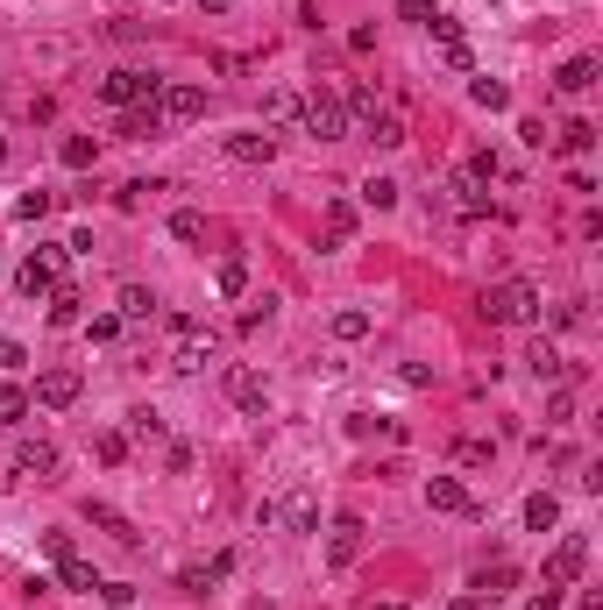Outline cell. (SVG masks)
I'll use <instances>...</instances> for the list:
<instances>
[{"instance_id": "36", "label": "cell", "mask_w": 603, "mask_h": 610, "mask_svg": "<svg viewBox=\"0 0 603 610\" xmlns=\"http://www.w3.org/2000/svg\"><path fill=\"white\" fill-rule=\"evenodd\" d=\"M497 171H504V164H497V157H490V149H476V157H469V185H490V178H497Z\"/></svg>"}, {"instance_id": "8", "label": "cell", "mask_w": 603, "mask_h": 610, "mask_svg": "<svg viewBox=\"0 0 603 610\" xmlns=\"http://www.w3.org/2000/svg\"><path fill=\"white\" fill-rule=\"evenodd\" d=\"M79 369H43L36 376V405H50V412H64V405H79Z\"/></svg>"}, {"instance_id": "14", "label": "cell", "mask_w": 603, "mask_h": 610, "mask_svg": "<svg viewBox=\"0 0 603 610\" xmlns=\"http://www.w3.org/2000/svg\"><path fill=\"white\" fill-rule=\"evenodd\" d=\"M15 469L36 476V483H50V476H57V447H50V440H22V447H15Z\"/></svg>"}, {"instance_id": "17", "label": "cell", "mask_w": 603, "mask_h": 610, "mask_svg": "<svg viewBox=\"0 0 603 610\" xmlns=\"http://www.w3.org/2000/svg\"><path fill=\"white\" fill-rule=\"evenodd\" d=\"M157 121H164V107H157V100H149V107H121V128H114V135L142 142V135H157Z\"/></svg>"}, {"instance_id": "31", "label": "cell", "mask_w": 603, "mask_h": 610, "mask_svg": "<svg viewBox=\"0 0 603 610\" xmlns=\"http://www.w3.org/2000/svg\"><path fill=\"white\" fill-rule=\"evenodd\" d=\"M298 107H306V100H298V93H284V86L263 100V114H270V121H298Z\"/></svg>"}, {"instance_id": "39", "label": "cell", "mask_w": 603, "mask_h": 610, "mask_svg": "<svg viewBox=\"0 0 603 610\" xmlns=\"http://www.w3.org/2000/svg\"><path fill=\"white\" fill-rule=\"evenodd\" d=\"M128 433H142V440H157V433H164V419H157V412H128Z\"/></svg>"}, {"instance_id": "7", "label": "cell", "mask_w": 603, "mask_h": 610, "mask_svg": "<svg viewBox=\"0 0 603 610\" xmlns=\"http://www.w3.org/2000/svg\"><path fill=\"white\" fill-rule=\"evenodd\" d=\"M362 532H369V525H362L355 511H341V518L327 525V561H334V568H348V561L362 554Z\"/></svg>"}, {"instance_id": "10", "label": "cell", "mask_w": 603, "mask_h": 610, "mask_svg": "<svg viewBox=\"0 0 603 610\" xmlns=\"http://www.w3.org/2000/svg\"><path fill=\"white\" fill-rule=\"evenodd\" d=\"M228 398H235L242 412H256V419H263V405H270V391H263V376H256L249 362H235V369H228Z\"/></svg>"}, {"instance_id": "25", "label": "cell", "mask_w": 603, "mask_h": 610, "mask_svg": "<svg viewBox=\"0 0 603 610\" xmlns=\"http://www.w3.org/2000/svg\"><path fill=\"white\" fill-rule=\"evenodd\" d=\"M57 582H64V589H100L93 561H79V554H64V561H57Z\"/></svg>"}, {"instance_id": "46", "label": "cell", "mask_w": 603, "mask_h": 610, "mask_svg": "<svg viewBox=\"0 0 603 610\" xmlns=\"http://www.w3.org/2000/svg\"><path fill=\"white\" fill-rule=\"evenodd\" d=\"M0 157H8V142H0Z\"/></svg>"}, {"instance_id": "3", "label": "cell", "mask_w": 603, "mask_h": 610, "mask_svg": "<svg viewBox=\"0 0 603 610\" xmlns=\"http://www.w3.org/2000/svg\"><path fill=\"white\" fill-rule=\"evenodd\" d=\"M164 93V79H157V71H107V79H100V100L107 107H149V100H157Z\"/></svg>"}, {"instance_id": "32", "label": "cell", "mask_w": 603, "mask_h": 610, "mask_svg": "<svg viewBox=\"0 0 603 610\" xmlns=\"http://www.w3.org/2000/svg\"><path fill=\"white\" fill-rule=\"evenodd\" d=\"M469 100H476V107H490V114H497V107H511V93H504L497 79H476V86H469Z\"/></svg>"}, {"instance_id": "37", "label": "cell", "mask_w": 603, "mask_h": 610, "mask_svg": "<svg viewBox=\"0 0 603 610\" xmlns=\"http://www.w3.org/2000/svg\"><path fill=\"white\" fill-rule=\"evenodd\" d=\"M589 142H596V128H589V121H568V128H561V149H575V157H582Z\"/></svg>"}, {"instance_id": "21", "label": "cell", "mask_w": 603, "mask_h": 610, "mask_svg": "<svg viewBox=\"0 0 603 610\" xmlns=\"http://www.w3.org/2000/svg\"><path fill=\"white\" fill-rule=\"evenodd\" d=\"M348 235H355V206L334 199V206H327V242H320V249H348Z\"/></svg>"}, {"instance_id": "27", "label": "cell", "mask_w": 603, "mask_h": 610, "mask_svg": "<svg viewBox=\"0 0 603 610\" xmlns=\"http://www.w3.org/2000/svg\"><path fill=\"white\" fill-rule=\"evenodd\" d=\"M149 313H157V298L142 284H121V320H149Z\"/></svg>"}, {"instance_id": "19", "label": "cell", "mask_w": 603, "mask_h": 610, "mask_svg": "<svg viewBox=\"0 0 603 610\" xmlns=\"http://www.w3.org/2000/svg\"><path fill=\"white\" fill-rule=\"evenodd\" d=\"M43 298H50V327H79V305H86V298L71 291V284H50Z\"/></svg>"}, {"instance_id": "34", "label": "cell", "mask_w": 603, "mask_h": 610, "mask_svg": "<svg viewBox=\"0 0 603 610\" xmlns=\"http://www.w3.org/2000/svg\"><path fill=\"white\" fill-rule=\"evenodd\" d=\"M362 206H376V213L398 206V185H391V178H369V185H362Z\"/></svg>"}, {"instance_id": "18", "label": "cell", "mask_w": 603, "mask_h": 610, "mask_svg": "<svg viewBox=\"0 0 603 610\" xmlns=\"http://www.w3.org/2000/svg\"><path fill=\"white\" fill-rule=\"evenodd\" d=\"M525 525H533V532H554V525H561V497H554V490H533V497H525Z\"/></svg>"}, {"instance_id": "35", "label": "cell", "mask_w": 603, "mask_h": 610, "mask_svg": "<svg viewBox=\"0 0 603 610\" xmlns=\"http://www.w3.org/2000/svg\"><path fill=\"white\" fill-rule=\"evenodd\" d=\"M369 334V313H334V341H362Z\"/></svg>"}, {"instance_id": "20", "label": "cell", "mask_w": 603, "mask_h": 610, "mask_svg": "<svg viewBox=\"0 0 603 610\" xmlns=\"http://www.w3.org/2000/svg\"><path fill=\"white\" fill-rule=\"evenodd\" d=\"M284 525H291V532H320V511H313V490H291V497H284Z\"/></svg>"}, {"instance_id": "41", "label": "cell", "mask_w": 603, "mask_h": 610, "mask_svg": "<svg viewBox=\"0 0 603 610\" xmlns=\"http://www.w3.org/2000/svg\"><path fill=\"white\" fill-rule=\"evenodd\" d=\"M86 334H93V341H114V334H121V313H100V320H93Z\"/></svg>"}, {"instance_id": "1", "label": "cell", "mask_w": 603, "mask_h": 610, "mask_svg": "<svg viewBox=\"0 0 603 610\" xmlns=\"http://www.w3.org/2000/svg\"><path fill=\"white\" fill-rule=\"evenodd\" d=\"M483 320H497V327H533V320H540V291L525 284V277H504L497 291H483Z\"/></svg>"}, {"instance_id": "15", "label": "cell", "mask_w": 603, "mask_h": 610, "mask_svg": "<svg viewBox=\"0 0 603 610\" xmlns=\"http://www.w3.org/2000/svg\"><path fill=\"white\" fill-rule=\"evenodd\" d=\"M228 568H235V554H213L206 568H185V575H178V589H192V596H206L213 582H228Z\"/></svg>"}, {"instance_id": "28", "label": "cell", "mask_w": 603, "mask_h": 610, "mask_svg": "<svg viewBox=\"0 0 603 610\" xmlns=\"http://www.w3.org/2000/svg\"><path fill=\"white\" fill-rule=\"evenodd\" d=\"M22 419H29V391L0 384V426H22Z\"/></svg>"}, {"instance_id": "45", "label": "cell", "mask_w": 603, "mask_h": 610, "mask_svg": "<svg viewBox=\"0 0 603 610\" xmlns=\"http://www.w3.org/2000/svg\"><path fill=\"white\" fill-rule=\"evenodd\" d=\"M199 8H206V15H228V0H199Z\"/></svg>"}, {"instance_id": "40", "label": "cell", "mask_w": 603, "mask_h": 610, "mask_svg": "<svg viewBox=\"0 0 603 610\" xmlns=\"http://www.w3.org/2000/svg\"><path fill=\"white\" fill-rule=\"evenodd\" d=\"M100 462H128V440L121 433H100Z\"/></svg>"}, {"instance_id": "9", "label": "cell", "mask_w": 603, "mask_h": 610, "mask_svg": "<svg viewBox=\"0 0 603 610\" xmlns=\"http://www.w3.org/2000/svg\"><path fill=\"white\" fill-rule=\"evenodd\" d=\"M228 157H235V164H270V157H277V135H270V128H235V135H228Z\"/></svg>"}, {"instance_id": "26", "label": "cell", "mask_w": 603, "mask_h": 610, "mask_svg": "<svg viewBox=\"0 0 603 610\" xmlns=\"http://www.w3.org/2000/svg\"><path fill=\"white\" fill-rule=\"evenodd\" d=\"M57 157H64L71 171H86V164L100 157V142H93V135H64V149H57Z\"/></svg>"}, {"instance_id": "38", "label": "cell", "mask_w": 603, "mask_h": 610, "mask_svg": "<svg viewBox=\"0 0 603 610\" xmlns=\"http://www.w3.org/2000/svg\"><path fill=\"white\" fill-rule=\"evenodd\" d=\"M270 313H277V298H256L249 313H242V334H256V327H270Z\"/></svg>"}, {"instance_id": "43", "label": "cell", "mask_w": 603, "mask_h": 610, "mask_svg": "<svg viewBox=\"0 0 603 610\" xmlns=\"http://www.w3.org/2000/svg\"><path fill=\"white\" fill-rule=\"evenodd\" d=\"M525 610H561V589H554V582H547V589H540V596H533V603H525Z\"/></svg>"}, {"instance_id": "23", "label": "cell", "mask_w": 603, "mask_h": 610, "mask_svg": "<svg viewBox=\"0 0 603 610\" xmlns=\"http://www.w3.org/2000/svg\"><path fill=\"white\" fill-rule=\"evenodd\" d=\"M369 142H376V149H398V142H405V121H398L391 107H376V114H369Z\"/></svg>"}, {"instance_id": "29", "label": "cell", "mask_w": 603, "mask_h": 610, "mask_svg": "<svg viewBox=\"0 0 603 610\" xmlns=\"http://www.w3.org/2000/svg\"><path fill=\"white\" fill-rule=\"evenodd\" d=\"M511 582H518V568H511V561H497V568H483V575H476L469 589H483V596H497V589H511Z\"/></svg>"}, {"instance_id": "6", "label": "cell", "mask_w": 603, "mask_h": 610, "mask_svg": "<svg viewBox=\"0 0 603 610\" xmlns=\"http://www.w3.org/2000/svg\"><path fill=\"white\" fill-rule=\"evenodd\" d=\"M64 256H71V249H36V256H29V263L15 270V284H22L29 298H43V291L57 284V270H64Z\"/></svg>"}, {"instance_id": "30", "label": "cell", "mask_w": 603, "mask_h": 610, "mask_svg": "<svg viewBox=\"0 0 603 610\" xmlns=\"http://www.w3.org/2000/svg\"><path fill=\"white\" fill-rule=\"evenodd\" d=\"M171 235H178V242H206V220H199L192 206H178V213H171Z\"/></svg>"}, {"instance_id": "11", "label": "cell", "mask_w": 603, "mask_h": 610, "mask_svg": "<svg viewBox=\"0 0 603 610\" xmlns=\"http://www.w3.org/2000/svg\"><path fill=\"white\" fill-rule=\"evenodd\" d=\"M157 107H164V121H199L206 114V86H164Z\"/></svg>"}, {"instance_id": "16", "label": "cell", "mask_w": 603, "mask_h": 610, "mask_svg": "<svg viewBox=\"0 0 603 610\" xmlns=\"http://www.w3.org/2000/svg\"><path fill=\"white\" fill-rule=\"evenodd\" d=\"M554 86H561V93H575V100H582V93H589V86H596V57H568V64H561V71H554Z\"/></svg>"}, {"instance_id": "33", "label": "cell", "mask_w": 603, "mask_h": 610, "mask_svg": "<svg viewBox=\"0 0 603 610\" xmlns=\"http://www.w3.org/2000/svg\"><path fill=\"white\" fill-rule=\"evenodd\" d=\"M50 206H57V192H22V199H15V220H43Z\"/></svg>"}, {"instance_id": "2", "label": "cell", "mask_w": 603, "mask_h": 610, "mask_svg": "<svg viewBox=\"0 0 603 610\" xmlns=\"http://www.w3.org/2000/svg\"><path fill=\"white\" fill-rule=\"evenodd\" d=\"M298 121H306V135H320V142H341L348 135V107H341L334 86H313L306 107H298Z\"/></svg>"}, {"instance_id": "44", "label": "cell", "mask_w": 603, "mask_h": 610, "mask_svg": "<svg viewBox=\"0 0 603 610\" xmlns=\"http://www.w3.org/2000/svg\"><path fill=\"white\" fill-rule=\"evenodd\" d=\"M22 362H29V355H22L15 341H0V369H22Z\"/></svg>"}, {"instance_id": "22", "label": "cell", "mask_w": 603, "mask_h": 610, "mask_svg": "<svg viewBox=\"0 0 603 610\" xmlns=\"http://www.w3.org/2000/svg\"><path fill=\"white\" fill-rule=\"evenodd\" d=\"M525 362H533L540 384H561V376H568V362H561V348H554V341H533V355H525Z\"/></svg>"}, {"instance_id": "13", "label": "cell", "mask_w": 603, "mask_h": 610, "mask_svg": "<svg viewBox=\"0 0 603 610\" xmlns=\"http://www.w3.org/2000/svg\"><path fill=\"white\" fill-rule=\"evenodd\" d=\"M86 525H93V532H107V540H121V547H142V532H135L114 504H93V497H86Z\"/></svg>"}, {"instance_id": "4", "label": "cell", "mask_w": 603, "mask_h": 610, "mask_svg": "<svg viewBox=\"0 0 603 610\" xmlns=\"http://www.w3.org/2000/svg\"><path fill=\"white\" fill-rule=\"evenodd\" d=\"M171 334H178V355H171V369H185V376H199L206 362H220V341L199 327V320H171Z\"/></svg>"}, {"instance_id": "5", "label": "cell", "mask_w": 603, "mask_h": 610, "mask_svg": "<svg viewBox=\"0 0 603 610\" xmlns=\"http://www.w3.org/2000/svg\"><path fill=\"white\" fill-rule=\"evenodd\" d=\"M582 568H589V540L582 532H561V547L547 554V582L568 589V582H582Z\"/></svg>"}, {"instance_id": "24", "label": "cell", "mask_w": 603, "mask_h": 610, "mask_svg": "<svg viewBox=\"0 0 603 610\" xmlns=\"http://www.w3.org/2000/svg\"><path fill=\"white\" fill-rule=\"evenodd\" d=\"M213 284H220V298H242V291H249V263H242V256H228V263L213 270Z\"/></svg>"}, {"instance_id": "12", "label": "cell", "mask_w": 603, "mask_h": 610, "mask_svg": "<svg viewBox=\"0 0 603 610\" xmlns=\"http://www.w3.org/2000/svg\"><path fill=\"white\" fill-rule=\"evenodd\" d=\"M426 504H433V511H462V518H476V497H469L455 476H426Z\"/></svg>"}, {"instance_id": "42", "label": "cell", "mask_w": 603, "mask_h": 610, "mask_svg": "<svg viewBox=\"0 0 603 610\" xmlns=\"http://www.w3.org/2000/svg\"><path fill=\"white\" fill-rule=\"evenodd\" d=\"M398 8H405V22H433V15H440L433 0H398Z\"/></svg>"}]
</instances>
